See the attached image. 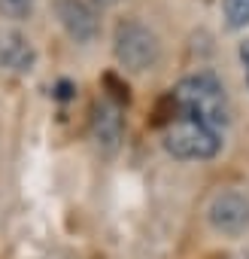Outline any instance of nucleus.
<instances>
[{"label":"nucleus","mask_w":249,"mask_h":259,"mask_svg":"<svg viewBox=\"0 0 249 259\" xmlns=\"http://www.w3.org/2000/svg\"><path fill=\"white\" fill-rule=\"evenodd\" d=\"M222 13H225V25L231 31H240L249 25V0H225Z\"/></svg>","instance_id":"nucleus-8"},{"label":"nucleus","mask_w":249,"mask_h":259,"mask_svg":"<svg viewBox=\"0 0 249 259\" xmlns=\"http://www.w3.org/2000/svg\"><path fill=\"white\" fill-rule=\"evenodd\" d=\"M164 147L176 159H213L222 147V132L189 113L173 110V116L167 119Z\"/></svg>","instance_id":"nucleus-2"},{"label":"nucleus","mask_w":249,"mask_h":259,"mask_svg":"<svg viewBox=\"0 0 249 259\" xmlns=\"http://www.w3.org/2000/svg\"><path fill=\"white\" fill-rule=\"evenodd\" d=\"M31 10H34V0H0V13H4L7 19H13V22L28 19Z\"/></svg>","instance_id":"nucleus-9"},{"label":"nucleus","mask_w":249,"mask_h":259,"mask_svg":"<svg viewBox=\"0 0 249 259\" xmlns=\"http://www.w3.org/2000/svg\"><path fill=\"white\" fill-rule=\"evenodd\" d=\"M0 64L10 67V70H31L34 67V46L28 37L22 34H4L0 37Z\"/></svg>","instance_id":"nucleus-7"},{"label":"nucleus","mask_w":249,"mask_h":259,"mask_svg":"<svg viewBox=\"0 0 249 259\" xmlns=\"http://www.w3.org/2000/svg\"><path fill=\"white\" fill-rule=\"evenodd\" d=\"M121 128H125V116H121V104L106 98L100 104H94V116H91V132L94 141L103 150H115V144L121 141Z\"/></svg>","instance_id":"nucleus-6"},{"label":"nucleus","mask_w":249,"mask_h":259,"mask_svg":"<svg viewBox=\"0 0 249 259\" xmlns=\"http://www.w3.org/2000/svg\"><path fill=\"white\" fill-rule=\"evenodd\" d=\"M210 220L219 232L240 235L249 226V201L240 192H222V195H216V201L210 207Z\"/></svg>","instance_id":"nucleus-5"},{"label":"nucleus","mask_w":249,"mask_h":259,"mask_svg":"<svg viewBox=\"0 0 249 259\" xmlns=\"http://www.w3.org/2000/svg\"><path fill=\"white\" fill-rule=\"evenodd\" d=\"M70 95H73V85H70V82H58V98H61V101H67Z\"/></svg>","instance_id":"nucleus-10"},{"label":"nucleus","mask_w":249,"mask_h":259,"mask_svg":"<svg viewBox=\"0 0 249 259\" xmlns=\"http://www.w3.org/2000/svg\"><path fill=\"white\" fill-rule=\"evenodd\" d=\"M58 22L61 28L70 34V40L76 43H91L97 37V16L85 0H58L55 4Z\"/></svg>","instance_id":"nucleus-4"},{"label":"nucleus","mask_w":249,"mask_h":259,"mask_svg":"<svg viewBox=\"0 0 249 259\" xmlns=\"http://www.w3.org/2000/svg\"><path fill=\"white\" fill-rule=\"evenodd\" d=\"M170 98L179 113H189V116L219 128V132L228 125V95H225L222 82L210 73H195V76L179 79L173 85Z\"/></svg>","instance_id":"nucleus-1"},{"label":"nucleus","mask_w":249,"mask_h":259,"mask_svg":"<svg viewBox=\"0 0 249 259\" xmlns=\"http://www.w3.org/2000/svg\"><path fill=\"white\" fill-rule=\"evenodd\" d=\"M115 58L125 70L143 73L158 61V37L140 22H121L115 28Z\"/></svg>","instance_id":"nucleus-3"},{"label":"nucleus","mask_w":249,"mask_h":259,"mask_svg":"<svg viewBox=\"0 0 249 259\" xmlns=\"http://www.w3.org/2000/svg\"><path fill=\"white\" fill-rule=\"evenodd\" d=\"M240 61H243V70H246V82H249V43L240 49Z\"/></svg>","instance_id":"nucleus-11"}]
</instances>
